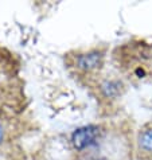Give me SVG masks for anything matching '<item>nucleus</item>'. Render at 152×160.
Returning <instances> with one entry per match:
<instances>
[{
	"mask_svg": "<svg viewBox=\"0 0 152 160\" xmlns=\"http://www.w3.org/2000/svg\"><path fill=\"white\" fill-rule=\"evenodd\" d=\"M139 144L144 151L152 152V128L141 133L140 137H139Z\"/></svg>",
	"mask_w": 152,
	"mask_h": 160,
	"instance_id": "nucleus-4",
	"label": "nucleus"
},
{
	"mask_svg": "<svg viewBox=\"0 0 152 160\" xmlns=\"http://www.w3.org/2000/svg\"><path fill=\"white\" fill-rule=\"evenodd\" d=\"M100 90L102 96L106 97V98H116L117 96H120V93L123 90V83L117 79H106L101 83Z\"/></svg>",
	"mask_w": 152,
	"mask_h": 160,
	"instance_id": "nucleus-3",
	"label": "nucleus"
},
{
	"mask_svg": "<svg viewBox=\"0 0 152 160\" xmlns=\"http://www.w3.org/2000/svg\"><path fill=\"white\" fill-rule=\"evenodd\" d=\"M98 137H100V128L96 125H85L73 132L71 143H73L75 149L84 151L96 145Z\"/></svg>",
	"mask_w": 152,
	"mask_h": 160,
	"instance_id": "nucleus-1",
	"label": "nucleus"
},
{
	"mask_svg": "<svg viewBox=\"0 0 152 160\" xmlns=\"http://www.w3.org/2000/svg\"><path fill=\"white\" fill-rule=\"evenodd\" d=\"M3 136H4V131H3V127H2V124H0V141L3 140Z\"/></svg>",
	"mask_w": 152,
	"mask_h": 160,
	"instance_id": "nucleus-5",
	"label": "nucleus"
},
{
	"mask_svg": "<svg viewBox=\"0 0 152 160\" xmlns=\"http://www.w3.org/2000/svg\"><path fill=\"white\" fill-rule=\"evenodd\" d=\"M104 63V55L100 51H89L81 54L77 58V66L78 69L84 72H92V70L100 69Z\"/></svg>",
	"mask_w": 152,
	"mask_h": 160,
	"instance_id": "nucleus-2",
	"label": "nucleus"
},
{
	"mask_svg": "<svg viewBox=\"0 0 152 160\" xmlns=\"http://www.w3.org/2000/svg\"><path fill=\"white\" fill-rule=\"evenodd\" d=\"M136 73H137V74H141V75H144V70H140V69H139Z\"/></svg>",
	"mask_w": 152,
	"mask_h": 160,
	"instance_id": "nucleus-6",
	"label": "nucleus"
}]
</instances>
